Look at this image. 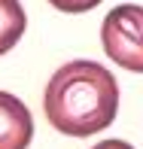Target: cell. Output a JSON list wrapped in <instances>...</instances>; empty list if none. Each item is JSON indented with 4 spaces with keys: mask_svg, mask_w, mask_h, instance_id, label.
<instances>
[{
    "mask_svg": "<svg viewBox=\"0 0 143 149\" xmlns=\"http://www.w3.org/2000/svg\"><path fill=\"white\" fill-rule=\"evenodd\" d=\"M24 28H28V15H24L18 0H0V55L12 49L22 40Z\"/></svg>",
    "mask_w": 143,
    "mask_h": 149,
    "instance_id": "277c9868",
    "label": "cell"
},
{
    "mask_svg": "<svg viewBox=\"0 0 143 149\" xmlns=\"http://www.w3.org/2000/svg\"><path fill=\"white\" fill-rule=\"evenodd\" d=\"M55 9L61 12H88V9H94V6L100 3V0H49Z\"/></svg>",
    "mask_w": 143,
    "mask_h": 149,
    "instance_id": "5b68a950",
    "label": "cell"
},
{
    "mask_svg": "<svg viewBox=\"0 0 143 149\" xmlns=\"http://www.w3.org/2000/svg\"><path fill=\"white\" fill-rule=\"evenodd\" d=\"M43 113L55 131L70 137L104 131L119 113V82L104 64L70 61L46 82Z\"/></svg>",
    "mask_w": 143,
    "mask_h": 149,
    "instance_id": "6da1fadb",
    "label": "cell"
},
{
    "mask_svg": "<svg viewBox=\"0 0 143 149\" xmlns=\"http://www.w3.org/2000/svg\"><path fill=\"white\" fill-rule=\"evenodd\" d=\"M100 43L107 58L131 73H143V6L122 3L107 12L100 24Z\"/></svg>",
    "mask_w": 143,
    "mask_h": 149,
    "instance_id": "7a4b0ae2",
    "label": "cell"
},
{
    "mask_svg": "<svg viewBox=\"0 0 143 149\" xmlns=\"http://www.w3.org/2000/svg\"><path fill=\"white\" fill-rule=\"evenodd\" d=\"M94 149H134L131 143H125V140H100Z\"/></svg>",
    "mask_w": 143,
    "mask_h": 149,
    "instance_id": "8992f818",
    "label": "cell"
},
{
    "mask_svg": "<svg viewBox=\"0 0 143 149\" xmlns=\"http://www.w3.org/2000/svg\"><path fill=\"white\" fill-rule=\"evenodd\" d=\"M33 137L31 110L9 91H0V149H28Z\"/></svg>",
    "mask_w": 143,
    "mask_h": 149,
    "instance_id": "3957f363",
    "label": "cell"
}]
</instances>
